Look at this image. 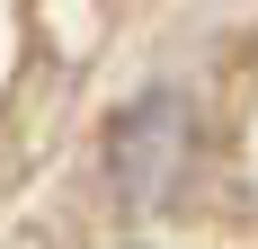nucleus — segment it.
Wrapping results in <instances>:
<instances>
[{"instance_id": "1", "label": "nucleus", "mask_w": 258, "mask_h": 249, "mask_svg": "<svg viewBox=\"0 0 258 249\" xmlns=\"http://www.w3.org/2000/svg\"><path fill=\"white\" fill-rule=\"evenodd\" d=\"M187 160H196V116H187L178 89H143L125 116L107 125V178L134 214H152L187 187Z\"/></svg>"}]
</instances>
